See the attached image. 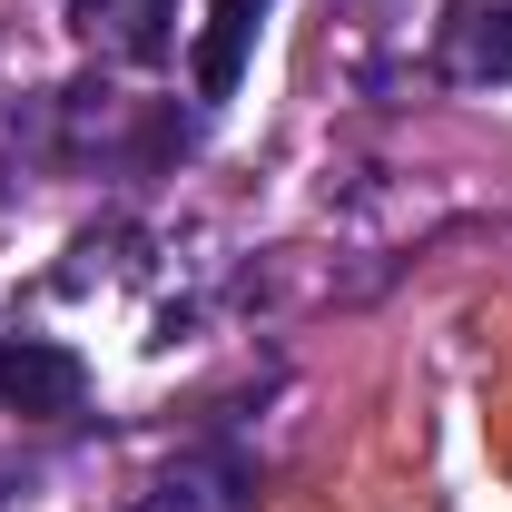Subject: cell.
<instances>
[{
  "instance_id": "8992f818",
  "label": "cell",
  "mask_w": 512,
  "mask_h": 512,
  "mask_svg": "<svg viewBox=\"0 0 512 512\" xmlns=\"http://www.w3.org/2000/svg\"><path fill=\"white\" fill-rule=\"evenodd\" d=\"M148 512H168V503H148Z\"/></svg>"
},
{
  "instance_id": "5b68a950",
  "label": "cell",
  "mask_w": 512,
  "mask_h": 512,
  "mask_svg": "<svg viewBox=\"0 0 512 512\" xmlns=\"http://www.w3.org/2000/svg\"><path fill=\"white\" fill-rule=\"evenodd\" d=\"M463 79H512V10H473V30L453 40Z\"/></svg>"
},
{
  "instance_id": "277c9868",
  "label": "cell",
  "mask_w": 512,
  "mask_h": 512,
  "mask_svg": "<svg viewBox=\"0 0 512 512\" xmlns=\"http://www.w3.org/2000/svg\"><path fill=\"white\" fill-rule=\"evenodd\" d=\"M256 20H266V0H207V30H197V99H237V79H247V50H256Z\"/></svg>"
},
{
  "instance_id": "6da1fadb",
  "label": "cell",
  "mask_w": 512,
  "mask_h": 512,
  "mask_svg": "<svg viewBox=\"0 0 512 512\" xmlns=\"http://www.w3.org/2000/svg\"><path fill=\"white\" fill-rule=\"evenodd\" d=\"M79 394H89V365L69 355V345H50V335H10L0 345V404L10 414H79Z\"/></svg>"
},
{
  "instance_id": "7a4b0ae2",
  "label": "cell",
  "mask_w": 512,
  "mask_h": 512,
  "mask_svg": "<svg viewBox=\"0 0 512 512\" xmlns=\"http://www.w3.org/2000/svg\"><path fill=\"white\" fill-rule=\"evenodd\" d=\"M69 20H79V40H99L128 69H158L178 50V0H69Z\"/></svg>"
},
{
  "instance_id": "3957f363",
  "label": "cell",
  "mask_w": 512,
  "mask_h": 512,
  "mask_svg": "<svg viewBox=\"0 0 512 512\" xmlns=\"http://www.w3.org/2000/svg\"><path fill=\"white\" fill-rule=\"evenodd\" d=\"M158 503L168 512H256V453H237V444L178 453L168 483H158Z\"/></svg>"
}]
</instances>
